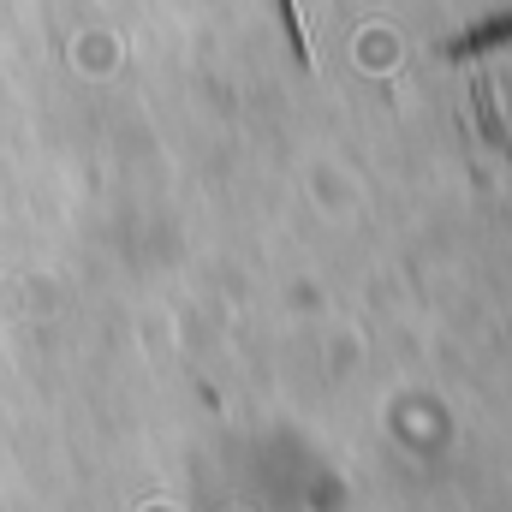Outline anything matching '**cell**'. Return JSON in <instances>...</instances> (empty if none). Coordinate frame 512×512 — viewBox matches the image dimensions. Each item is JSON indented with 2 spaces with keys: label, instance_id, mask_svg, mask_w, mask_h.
I'll return each instance as SVG.
<instances>
[{
  "label": "cell",
  "instance_id": "7a4b0ae2",
  "mask_svg": "<svg viewBox=\"0 0 512 512\" xmlns=\"http://www.w3.org/2000/svg\"><path fill=\"white\" fill-rule=\"evenodd\" d=\"M471 108H477V131H483V143L501 149V155L512 161V131H507V120H501V108H495V84H489V78L471 84Z\"/></svg>",
  "mask_w": 512,
  "mask_h": 512
},
{
  "label": "cell",
  "instance_id": "6da1fadb",
  "mask_svg": "<svg viewBox=\"0 0 512 512\" xmlns=\"http://www.w3.org/2000/svg\"><path fill=\"white\" fill-rule=\"evenodd\" d=\"M507 42H512V12H507V18L477 24V30H465V36H453V42H441V54H447V60H477V54L507 48Z\"/></svg>",
  "mask_w": 512,
  "mask_h": 512
},
{
  "label": "cell",
  "instance_id": "3957f363",
  "mask_svg": "<svg viewBox=\"0 0 512 512\" xmlns=\"http://www.w3.org/2000/svg\"><path fill=\"white\" fill-rule=\"evenodd\" d=\"M280 18H286V42H292V60H298L304 72H316V54H310V24H304L298 0H280Z\"/></svg>",
  "mask_w": 512,
  "mask_h": 512
}]
</instances>
